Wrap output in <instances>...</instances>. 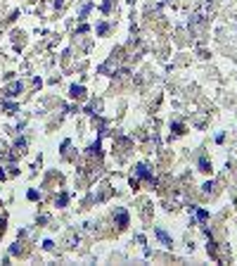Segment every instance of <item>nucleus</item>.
I'll return each mask as SVG.
<instances>
[{
    "instance_id": "7ed1b4c3",
    "label": "nucleus",
    "mask_w": 237,
    "mask_h": 266,
    "mask_svg": "<svg viewBox=\"0 0 237 266\" xmlns=\"http://www.w3.org/2000/svg\"><path fill=\"white\" fill-rule=\"evenodd\" d=\"M156 235H159V238H162L164 243H169V235H166V233H164V231H156Z\"/></svg>"
},
{
    "instance_id": "f257e3e1",
    "label": "nucleus",
    "mask_w": 237,
    "mask_h": 266,
    "mask_svg": "<svg viewBox=\"0 0 237 266\" xmlns=\"http://www.w3.org/2000/svg\"><path fill=\"white\" fill-rule=\"evenodd\" d=\"M19 90H21V83H12V86L7 88V95H17Z\"/></svg>"
},
{
    "instance_id": "f03ea898",
    "label": "nucleus",
    "mask_w": 237,
    "mask_h": 266,
    "mask_svg": "<svg viewBox=\"0 0 237 266\" xmlns=\"http://www.w3.org/2000/svg\"><path fill=\"white\" fill-rule=\"evenodd\" d=\"M71 95H74V98L83 95V88H81V86H74V88H71Z\"/></svg>"
}]
</instances>
